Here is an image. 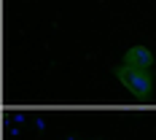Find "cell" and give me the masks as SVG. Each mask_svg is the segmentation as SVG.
Segmentation results:
<instances>
[{"mask_svg":"<svg viewBox=\"0 0 156 140\" xmlns=\"http://www.w3.org/2000/svg\"><path fill=\"white\" fill-rule=\"evenodd\" d=\"M113 76L119 78L140 102H148V100H151V94H154V70H140V67H129V65H116V67H113Z\"/></svg>","mask_w":156,"mask_h":140,"instance_id":"6da1fadb","label":"cell"},{"mask_svg":"<svg viewBox=\"0 0 156 140\" xmlns=\"http://www.w3.org/2000/svg\"><path fill=\"white\" fill-rule=\"evenodd\" d=\"M124 65L140 67V70H151L154 54H151V48H145V46H132V48H126V54H124Z\"/></svg>","mask_w":156,"mask_h":140,"instance_id":"7a4b0ae2","label":"cell"}]
</instances>
